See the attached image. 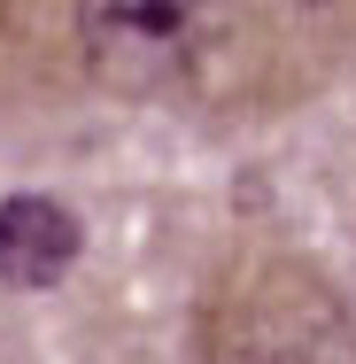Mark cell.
Returning a JSON list of instances; mask_svg holds the SVG:
<instances>
[{
	"label": "cell",
	"mask_w": 356,
	"mask_h": 364,
	"mask_svg": "<svg viewBox=\"0 0 356 364\" xmlns=\"http://www.w3.org/2000/svg\"><path fill=\"white\" fill-rule=\"evenodd\" d=\"M85 85L124 101H194V109H264L286 93L325 85L356 47V8H186V0H85L47 8Z\"/></svg>",
	"instance_id": "6da1fadb"
},
{
	"label": "cell",
	"mask_w": 356,
	"mask_h": 364,
	"mask_svg": "<svg viewBox=\"0 0 356 364\" xmlns=\"http://www.w3.org/2000/svg\"><path fill=\"white\" fill-rule=\"evenodd\" d=\"M194 364H356V310L302 248L240 240L202 279Z\"/></svg>",
	"instance_id": "7a4b0ae2"
},
{
	"label": "cell",
	"mask_w": 356,
	"mask_h": 364,
	"mask_svg": "<svg viewBox=\"0 0 356 364\" xmlns=\"http://www.w3.org/2000/svg\"><path fill=\"white\" fill-rule=\"evenodd\" d=\"M77 256H85V218L63 194H39V186L0 194V287L47 294L77 272Z\"/></svg>",
	"instance_id": "3957f363"
}]
</instances>
